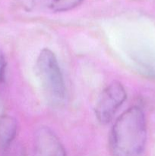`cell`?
Segmentation results:
<instances>
[{
	"label": "cell",
	"instance_id": "1",
	"mask_svg": "<svg viewBox=\"0 0 155 156\" xmlns=\"http://www.w3.org/2000/svg\"><path fill=\"white\" fill-rule=\"evenodd\" d=\"M147 139L144 112L132 107L115 120L111 131L110 149L114 156H140Z\"/></svg>",
	"mask_w": 155,
	"mask_h": 156
},
{
	"label": "cell",
	"instance_id": "2",
	"mask_svg": "<svg viewBox=\"0 0 155 156\" xmlns=\"http://www.w3.org/2000/svg\"><path fill=\"white\" fill-rule=\"evenodd\" d=\"M36 73L50 103L59 105L64 101L65 86L62 71L54 53L43 49L36 59Z\"/></svg>",
	"mask_w": 155,
	"mask_h": 156
},
{
	"label": "cell",
	"instance_id": "3",
	"mask_svg": "<svg viewBox=\"0 0 155 156\" xmlns=\"http://www.w3.org/2000/svg\"><path fill=\"white\" fill-rule=\"evenodd\" d=\"M126 99L124 87L118 82L109 84L100 94L95 106V114L102 124H106L112 120L119 107Z\"/></svg>",
	"mask_w": 155,
	"mask_h": 156
},
{
	"label": "cell",
	"instance_id": "4",
	"mask_svg": "<svg viewBox=\"0 0 155 156\" xmlns=\"http://www.w3.org/2000/svg\"><path fill=\"white\" fill-rule=\"evenodd\" d=\"M34 156H66L57 136L49 127H40L35 133Z\"/></svg>",
	"mask_w": 155,
	"mask_h": 156
},
{
	"label": "cell",
	"instance_id": "5",
	"mask_svg": "<svg viewBox=\"0 0 155 156\" xmlns=\"http://www.w3.org/2000/svg\"><path fill=\"white\" fill-rule=\"evenodd\" d=\"M18 130L17 121L9 115L0 117V146L6 148L15 138Z\"/></svg>",
	"mask_w": 155,
	"mask_h": 156
},
{
	"label": "cell",
	"instance_id": "6",
	"mask_svg": "<svg viewBox=\"0 0 155 156\" xmlns=\"http://www.w3.org/2000/svg\"><path fill=\"white\" fill-rule=\"evenodd\" d=\"M42 7L53 12H65L70 10L82 2L83 0H34Z\"/></svg>",
	"mask_w": 155,
	"mask_h": 156
},
{
	"label": "cell",
	"instance_id": "7",
	"mask_svg": "<svg viewBox=\"0 0 155 156\" xmlns=\"http://www.w3.org/2000/svg\"><path fill=\"white\" fill-rule=\"evenodd\" d=\"M6 61L5 56L2 51L0 50V82L5 80V74Z\"/></svg>",
	"mask_w": 155,
	"mask_h": 156
}]
</instances>
